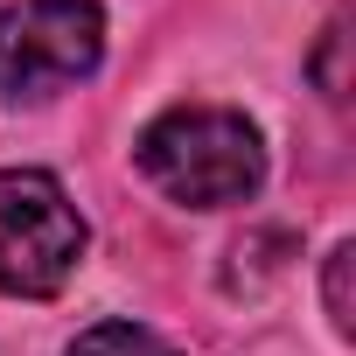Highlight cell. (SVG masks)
Listing matches in <instances>:
<instances>
[{
  "label": "cell",
  "instance_id": "6da1fadb",
  "mask_svg": "<svg viewBox=\"0 0 356 356\" xmlns=\"http://www.w3.org/2000/svg\"><path fill=\"white\" fill-rule=\"evenodd\" d=\"M133 161L182 210H231V203H252L266 182V140L231 105H168L140 133Z\"/></svg>",
  "mask_w": 356,
  "mask_h": 356
},
{
  "label": "cell",
  "instance_id": "7a4b0ae2",
  "mask_svg": "<svg viewBox=\"0 0 356 356\" xmlns=\"http://www.w3.org/2000/svg\"><path fill=\"white\" fill-rule=\"evenodd\" d=\"M98 56V0H8L0 8V105H42L63 84H84Z\"/></svg>",
  "mask_w": 356,
  "mask_h": 356
},
{
  "label": "cell",
  "instance_id": "3957f363",
  "mask_svg": "<svg viewBox=\"0 0 356 356\" xmlns=\"http://www.w3.org/2000/svg\"><path fill=\"white\" fill-rule=\"evenodd\" d=\"M84 259V217L42 168H0V293L42 300L70 286Z\"/></svg>",
  "mask_w": 356,
  "mask_h": 356
},
{
  "label": "cell",
  "instance_id": "277c9868",
  "mask_svg": "<svg viewBox=\"0 0 356 356\" xmlns=\"http://www.w3.org/2000/svg\"><path fill=\"white\" fill-rule=\"evenodd\" d=\"M63 356H175L154 328H140V321H98V328H84Z\"/></svg>",
  "mask_w": 356,
  "mask_h": 356
},
{
  "label": "cell",
  "instance_id": "5b68a950",
  "mask_svg": "<svg viewBox=\"0 0 356 356\" xmlns=\"http://www.w3.org/2000/svg\"><path fill=\"white\" fill-rule=\"evenodd\" d=\"M349 259H356V245H335L328 252V273H321V293H328V321L349 335L356 328V314H349Z\"/></svg>",
  "mask_w": 356,
  "mask_h": 356
},
{
  "label": "cell",
  "instance_id": "8992f818",
  "mask_svg": "<svg viewBox=\"0 0 356 356\" xmlns=\"http://www.w3.org/2000/svg\"><path fill=\"white\" fill-rule=\"evenodd\" d=\"M342 42H349V29H342V22H328V35H321V56H314V77H321L328 105H342V98H349V77H342Z\"/></svg>",
  "mask_w": 356,
  "mask_h": 356
}]
</instances>
